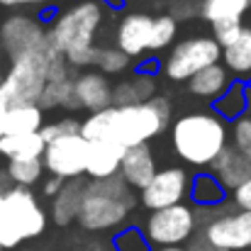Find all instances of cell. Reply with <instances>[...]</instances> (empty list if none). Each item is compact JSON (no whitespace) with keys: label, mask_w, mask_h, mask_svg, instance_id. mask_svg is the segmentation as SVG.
I'll use <instances>...</instances> for the list:
<instances>
[{"label":"cell","mask_w":251,"mask_h":251,"mask_svg":"<svg viewBox=\"0 0 251 251\" xmlns=\"http://www.w3.org/2000/svg\"><path fill=\"white\" fill-rule=\"evenodd\" d=\"M171 100L166 95H156L144 105L129 107H107L102 112H93L81 122V134L88 142L112 139L125 149L149 144L161 137L171 127Z\"/></svg>","instance_id":"6da1fadb"},{"label":"cell","mask_w":251,"mask_h":251,"mask_svg":"<svg viewBox=\"0 0 251 251\" xmlns=\"http://www.w3.org/2000/svg\"><path fill=\"white\" fill-rule=\"evenodd\" d=\"M107 20V5L100 0H76L59 10L49 22V37L74 69L95 66L100 47L98 32Z\"/></svg>","instance_id":"7a4b0ae2"},{"label":"cell","mask_w":251,"mask_h":251,"mask_svg":"<svg viewBox=\"0 0 251 251\" xmlns=\"http://www.w3.org/2000/svg\"><path fill=\"white\" fill-rule=\"evenodd\" d=\"M171 147L180 161L210 168L229 147V127L215 110H198L171 122Z\"/></svg>","instance_id":"3957f363"},{"label":"cell","mask_w":251,"mask_h":251,"mask_svg":"<svg viewBox=\"0 0 251 251\" xmlns=\"http://www.w3.org/2000/svg\"><path fill=\"white\" fill-rule=\"evenodd\" d=\"M134 205H137V193L122 180L120 173L105 180H88L83 205L76 222L85 232L117 229L127 222Z\"/></svg>","instance_id":"277c9868"},{"label":"cell","mask_w":251,"mask_h":251,"mask_svg":"<svg viewBox=\"0 0 251 251\" xmlns=\"http://www.w3.org/2000/svg\"><path fill=\"white\" fill-rule=\"evenodd\" d=\"M44 47L39 51H34V54H27V56H20V59L12 61L7 76L0 83V95L7 102V107L39 105V98H42L44 88L49 83V76H47V51H44Z\"/></svg>","instance_id":"5b68a950"},{"label":"cell","mask_w":251,"mask_h":251,"mask_svg":"<svg viewBox=\"0 0 251 251\" xmlns=\"http://www.w3.org/2000/svg\"><path fill=\"white\" fill-rule=\"evenodd\" d=\"M220 61H222V47L212 39V34H195L171 47L164 61V74L173 83H188L195 74Z\"/></svg>","instance_id":"8992f818"},{"label":"cell","mask_w":251,"mask_h":251,"mask_svg":"<svg viewBox=\"0 0 251 251\" xmlns=\"http://www.w3.org/2000/svg\"><path fill=\"white\" fill-rule=\"evenodd\" d=\"M195 229H198L195 207L185 202L149 212L144 222V237L154 247V251L168 249V247H185L195 237Z\"/></svg>","instance_id":"52a82bcc"},{"label":"cell","mask_w":251,"mask_h":251,"mask_svg":"<svg viewBox=\"0 0 251 251\" xmlns=\"http://www.w3.org/2000/svg\"><path fill=\"white\" fill-rule=\"evenodd\" d=\"M88 147L90 142L83 139V134H71V137L49 142L42 156L44 171H49L54 178H61V180L83 178L85 166H88Z\"/></svg>","instance_id":"ba28073f"},{"label":"cell","mask_w":251,"mask_h":251,"mask_svg":"<svg viewBox=\"0 0 251 251\" xmlns=\"http://www.w3.org/2000/svg\"><path fill=\"white\" fill-rule=\"evenodd\" d=\"M47 37H49V29L37 17L25 15V12L10 15L0 25V44L12 61L39 51L47 44Z\"/></svg>","instance_id":"9c48e42d"},{"label":"cell","mask_w":251,"mask_h":251,"mask_svg":"<svg viewBox=\"0 0 251 251\" xmlns=\"http://www.w3.org/2000/svg\"><path fill=\"white\" fill-rule=\"evenodd\" d=\"M190 180H193V176L183 166L161 168L154 176V180L139 193V202L149 212L180 205L185 198H190Z\"/></svg>","instance_id":"30bf717a"},{"label":"cell","mask_w":251,"mask_h":251,"mask_svg":"<svg viewBox=\"0 0 251 251\" xmlns=\"http://www.w3.org/2000/svg\"><path fill=\"white\" fill-rule=\"evenodd\" d=\"M5 207L22 242L34 239L47 229V212L42 210L37 195L29 188H10L5 193Z\"/></svg>","instance_id":"8fae6325"},{"label":"cell","mask_w":251,"mask_h":251,"mask_svg":"<svg viewBox=\"0 0 251 251\" xmlns=\"http://www.w3.org/2000/svg\"><path fill=\"white\" fill-rule=\"evenodd\" d=\"M205 239L220 251H247L251 249V212L225 210L215 222L202 229Z\"/></svg>","instance_id":"7c38bea8"},{"label":"cell","mask_w":251,"mask_h":251,"mask_svg":"<svg viewBox=\"0 0 251 251\" xmlns=\"http://www.w3.org/2000/svg\"><path fill=\"white\" fill-rule=\"evenodd\" d=\"M151 29H154V15H149V12H127L117 22L115 49H120L129 59L149 54Z\"/></svg>","instance_id":"4fadbf2b"},{"label":"cell","mask_w":251,"mask_h":251,"mask_svg":"<svg viewBox=\"0 0 251 251\" xmlns=\"http://www.w3.org/2000/svg\"><path fill=\"white\" fill-rule=\"evenodd\" d=\"M156 173H159V168H156V161H154V154H151L149 144L127 149V154L122 159V166H120V176L134 193H142L154 180Z\"/></svg>","instance_id":"5bb4252c"},{"label":"cell","mask_w":251,"mask_h":251,"mask_svg":"<svg viewBox=\"0 0 251 251\" xmlns=\"http://www.w3.org/2000/svg\"><path fill=\"white\" fill-rule=\"evenodd\" d=\"M74 85H76L78 105L83 110H88L90 115L112 107V83L100 71H83V74H78L74 78Z\"/></svg>","instance_id":"9a60e30c"},{"label":"cell","mask_w":251,"mask_h":251,"mask_svg":"<svg viewBox=\"0 0 251 251\" xmlns=\"http://www.w3.org/2000/svg\"><path fill=\"white\" fill-rule=\"evenodd\" d=\"M127 149L112 139H102V142H90L88 147V166L85 176L90 180H105L120 173L122 159H125Z\"/></svg>","instance_id":"2e32d148"},{"label":"cell","mask_w":251,"mask_h":251,"mask_svg":"<svg viewBox=\"0 0 251 251\" xmlns=\"http://www.w3.org/2000/svg\"><path fill=\"white\" fill-rule=\"evenodd\" d=\"M210 173L217 178V183L227 190L234 193L239 185H244L251 178V159L239 154L232 144L217 156V161L210 166Z\"/></svg>","instance_id":"e0dca14e"},{"label":"cell","mask_w":251,"mask_h":251,"mask_svg":"<svg viewBox=\"0 0 251 251\" xmlns=\"http://www.w3.org/2000/svg\"><path fill=\"white\" fill-rule=\"evenodd\" d=\"M151 98H156V76L149 74H132L112 85V105L115 107H129V105H144Z\"/></svg>","instance_id":"ac0fdd59"},{"label":"cell","mask_w":251,"mask_h":251,"mask_svg":"<svg viewBox=\"0 0 251 251\" xmlns=\"http://www.w3.org/2000/svg\"><path fill=\"white\" fill-rule=\"evenodd\" d=\"M85 185H88V180H83V178L66 180L61 193L51 200V220L59 227H66L74 220H78V212H81V205H83Z\"/></svg>","instance_id":"d6986e66"},{"label":"cell","mask_w":251,"mask_h":251,"mask_svg":"<svg viewBox=\"0 0 251 251\" xmlns=\"http://www.w3.org/2000/svg\"><path fill=\"white\" fill-rule=\"evenodd\" d=\"M232 74L225 69V64H215L188 81V93L202 100H220L232 88Z\"/></svg>","instance_id":"ffe728a7"},{"label":"cell","mask_w":251,"mask_h":251,"mask_svg":"<svg viewBox=\"0 0 251 251\" xmlns=\"http://www.w3.org/2000/svg\"><path fill=\"white\" fill-rule=\"evenodd\" d=\"M44 127V112L39 105H17L7 107L5 115V134L22 137V134H39Z\"/></svg>","instance_id":"44dd1931"},{"label":"cell","mask_w":251,"mask_h":251,"mask_svg":"<svg viewBox=\"0 0 251 251\" xmlns=\"http://www.w3.org/2000/svg\"><path fill=\"white\" fill-rule=\"evenodd\" d=\"M47 149V142L42 134H22V137H10L5 134L0 139V156L10 161H27V159H42Z\"/></svg>","instance_id":"7402d4cb"},{"label":"cell","mask_w":251,"mask_h":251,"mask_svg":"<svg viewBox=\"0 0 251 251\" xmlns=\"http://www.w3.org/2000/svg\"><path fill=\"white\" fill-rule=\"evenodd\" d=\"M222 61L229 74L251 81V27H244L237 42L222 49Z\"/></svg>","instance_id":"603a6c76"},{"label":"cell","mask_w":251,"mask_h":251,"mask_svg":"<svg viewBox=\"0 0 251 251\" xmlns=\"http://www.w3.org/2000/svg\"><path fill=\"white\" fill-rule=\"evenodd\" d=\"M190 200L195 207H222L227 200V190L217 183L210 171L195 173L190 180Z\"/></svg>","instance_id":"cb8c5ba5"},{"label":"cell","mask_w":251,"mask_h":251,"mask_svg":"<svg viewBox=\"0 0 251 251\" xmlns=\"http://www.w3.org/2000/svg\"><path fill=\"white\" fill-rule=\"evenodd\" d=\"M251 12V0H200V17L210 25L242 22Z\"/></svg>","instance_id":"d4e9b609"},{"label":"cell","mask_w":251,"mask_h":251,"mask_svg":"<svg viewBox=\"0 0 251 251\" xmlns=\"http://www.w3.org/2000/svg\"><path fill=\"white\" fill-rule=\"evenodd\" d=\"M39 107H42V112L56 110V107H64V110H81L78 98H76L74 78H69V81H56V83H47L42 98H39Z\"/></svg>","instance_id":"484cf974"},{"label":"cell","mask_w":251,"mask_h":251,"mask_svg":"<svg viewBox=\"0 0 251 251\" xmlns=\"http://www.w3.org/2000/svg\"><path fill=\"white\" fill-rule=\"evenodd\" d=\"M215 105V112L222 117V120H227V122H234V120H239L244 112H247V107H249V95H247V85L244 83H232V88L220 98V100H215L212 102Z\"/></svg>","instance_id":"4316f807"},{"label":"cell","mask_w":251,"mask_h":251,"mask_svg":"<svg viewBox=\"0 0 251 251\" xmlns=\"http://www.w3.org/2000/svg\"><path fill=\"white\" fill-rule=\"evenodd\" d=\"M5 171H7L12 185H17V188H32L34 183H39V178H42V173H44V164H42V159L10 161Z\"/></svg>","instance_id":"83f0119b"},{"label":"cell","mask_w":251,"mask_h":251,"mask_svg":"<svg viewBox=\"0 0 251 251\" xmlns=\"http://www.w3.org/2000/svg\"><path fill=\"white\" fill-rule=\"evenodd\" d=\"M176 34H178V22L168 12L154 15V29H151V42H149V54L164 51L166 47H171L173 39H176Z\"/></svg>","instance_id":"f1b7e54d"},{"label":"cell","mask_w":251,"mask_h":251,"mask_svg":"<svg viewBox=\"0 0 251 251\" xmlns=\"http://www.w3.org/2000/svg\"><path fill=\"white\" fill-rule=\"evenodd\" d=\"M247 95H249V107L247 112L232 122V129H229V142L232 147L244 154L247 159H251V88L247 85Z\"/></svg>","instance_id":"f546056e"},{"label":"cell","mask_w":251,"mask_h":251,"mask_svg":"<svg viewBox=\"0 0 251 251\" xmlns=\"http://www.w3.org/2000/svg\"><path fill=\"white\" fill-rule=\"evenodd\" d=\"M132 59L127 54H122L120 49L115 47H100V54L95 59V66L102 76H115V74H125L132 64Z\"/></svg>","instance_id":"4dcf8cb0"},{"label":"cell","mask_w":251,"mask_h":251,"mask_svg":"<svg viewBox=\"0 0 251 251\" xmlns=\"http://www.w3.org/2000/svg\"><path fill=\"white\" fill-rule=\"evenodd\" d=\"M112 249L115 251H154V247L147 242L144 229H139V227H122L112 237Z\"/></svg>","instance_id":"1f68e13d"},{"label":"cell","mask_w":251,"mask_h":251,"mask_svg":"<svg viewBox=\"0 0 251 251\" xmlns=\"http://www.w3.org/2000/svg\"><path fill=\"white\" fill-rule=\"evenodd\" d=\"M42 139L49 144V142H56L61 137H71V134H81V120L76 117H61V120H54V122H44L42 127Z\"/></svg>","instance_id":"d6a6232c"},{"label":"cell","mask_w":251,"mask_h":251,"mask_svg":"<svg viewBox=\"0 0 251 251\" xmlns=\"http://www.w3.org/2000/svg\"><path fill=\"white\" fill-rule=\"evenodd\" d=\"M17 244H22V237L17 234L10 212L5 207V193H0V249H15Z\"/></svg>","instance_id":"836d02e7"},{"label":"cell","mask_w":251,"mask_h":251,"mask_svg":"<svg viewBox=\"0 0 251 251\" xmlns=\"http://www.w3.org/2000/svg\"><path fill=\"white\" fill-rule=\"evenodd\" d=\"M210 29H212V39L225 49V47L237 42V37L242 34L244 25L242 22H217V25H210Z\"/></svg>","instance_id":"e575fe53"},{"label":"cell","mask_w":251,"mask_h":251,"mask_svg":"<svg viewBox=\"0 0 251 251\" xmlns=\"http://www.w3.org/2000/svg\"><path fill=\"white\" fill-rule=\"evenodd\" d=\"M168 15L180 22V20H190V17H200V2H193V0H168Z\"/></svg>","instance_id":"d590c367"},{"label":"cell","mask_w":251,"mask_h":251,"mask_svg":"<svg viewBox=\"0 0 251 251\" xmlns=\"http://www.w3.org/2000/svg\"><path fill=\"white\" fill-rule=\"evenodd\" d=\"M232 202H234L237 210L251 212V178L244 183V185H239V188L232 193Z\"/></svg>","instance_id":"8d00e7d4"},{"label":"cell","mask_w":251,"mask_h":251,"mask_svg":"<svg viewBox=\"0 0 251 251\" xmlns=\"http://www.w3.org/2000/svg\"><path fill=\"white\" fill-rule=\"evenodd\" d=\"M64 183L66 180H61V178H54V176H49L47 180H44V185H42V193L47 195V198H56L59 193H61V188H64Z\"/></svg>","instance_id":"74e56055"},{"label":"cell","mask_w":251,"mask_h":251,"mask_svg":"<svg viewBox=\"0 0 251 251\" xmlns=\"http://www.w3.org/2000/svg\"><path fill=\"white\" fill-rule=\"evenodd\" d=\"M51 2H59V0H0L2 7H27V5H34V7H44V5H51Z\"/></svg>","instance_id":"f35d334b"},{"label":"cell","mask_w":251,"mask_h":251,"mask_svg":"<svg viewBox=\"0 0 251 251\" xmlns=\"http://www.w3.org/2000/svg\"><path fill=\"white\" fill-rule=\"evenodd\" d=\"M185 249H188V251H220V249H215V247L205 239V234H202V232H198V234H195V237L185 244Z\"/></svg>","instance_id":"ab89813d"},{"label":"cell","mask_w":251,"mask_h":251,"mask_svg":"<svg viewBox=\"0 0 251 251\" xmlns=\"http://www.w3.org/2000/svg\"><path fill=\"white\" fill-rule=\"evenodd\" d=\"M5 115H7V102L0 95V139L5 137Z\"/></svg>","instance_id":"60d3db41"},{"label":"cell","mask_w":251,"mask_h":251,"mask_svg":"<svg viewBox=\"0 0 251 251\" xmlns=\"http://www.w3.org/2000/svg\"><path fill=\"white\" fill-rule=\"evenodd\" d=\"M100 2H105V5H107V7H112V10L122 7V0H100Z\"/></svg>","instance_id":"b9f144b4"},{"label":"cell","mask_w":251,"mask_h":251,"mask_svg":"<svg viewBox=\"0 0 251 251\" xmlns=\"http://www.w3.org/2000/svg\"><path fill=\"white\" fill-rule=\"evenodd\" d=\"M156 251H188L185 247H168V249H156Z\"/></svg>","instance_id":"7bdbcfd3"},{"label":"cell","mask_w":251,"mask_h":251,"mask_svg":"<svg viewBox=\"0 0 251 251\" xmlns=\"http://www.w3.org/2000/svg\"><path fill=\"white\" fill-rule=\"evenodd\" d=\"M0 251H2V249H0Z\"/></svg>","instance_id":"ee69618b"}]
</instances>
